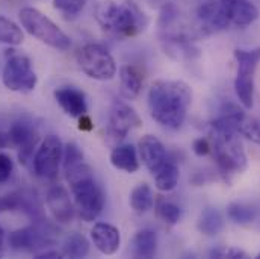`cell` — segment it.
<instances>
[{"label": "cell", "mask_w": 260, "mask_h": 259, "mask_svg": "<svg viewBox=\"0 0 260 259\" xmlns=\"http://www.w3.org/2000/svg\"><path fill=\"white\" fill-rule=\"evenodd\" d=\"M227 217L236 224H250L256 220L257 211L251 205L245 203H230L227 206Z\"/></svg>", "instance_id": "obj_27"}, {"label": "cell", "mask_w": 260, "mask_h": 259, "mask_svg": "<svg viewBox=\"0 0 260 259\" xmlns=\"http://www.w3.org/2000/svg\"><path fill=\"white\" fill-rule=\"evenodd\" d=\"M209 256L210 258H219V259H247L248 255L241 250V249H236V247H216L213 250L209 252Z\"/></svg>", "instance_id": "obj_33"}, {"label": "cell", "mask_w": 260, "mask_h": 259, "mask_svg": "<svg viewBox=\"0 0 260 259\" xmlns=\"http://www.w3.org/2000/svg\"><path fill=\"white\" fill-rule=\"evenodd\" d=\"M79 129L86 130V132L92 129V122H91V119L88 117V114H85V116L79 117Z\"/></svg>", "instance_id": "obj_38"}, {"label": "cell", "mask_w": 260, "mask_h": 259, "mask_svg": "<svg viewBox=\"0 0 260 259\" xmlns=\"http://www.w3.org/2000/svg\"><path fill=\"white\" fill-rule=\"evenodd\" d=\"M91 240L95 249L106 256L115 255L121 246V235L118 227L109 223H95L91 229Z\"/></svg>", "instance_id": "obj_15"}, {"label": "cell", "mask_w": 260, "mask_h": 259, "mask_svg": "<svg viewBox=\"0 0 260 259\" xmlns=\"http://www.w3.org/2000/svg\"><path fill=\"white\" fill-rule=\"evenodd\" d=\"M139 156L150 173H156L168 159L167 149L159 138L154 135H144L138 144Z\"/></svg>", "instance_id": "obj_14"}, {"label": "cell", "mask_w": 260, "mask_h": 259, "mask_svg": "<svg viewBox=\"0 0 260 259\" xmlns=\"http://www.w3.org/2000/svg\"><path fill=\"white\" fill-rule=\"evenodd\" d=\"M230 24L245 27L259 18V9L250 0H219Z\"/></svg>", "instance_id": "obj_18"}, {"label": "cell", "mask_w": 260, "mask_h": 259, "mask_svg": "<svg viewBox=\"0 0 260 259\" xmlns=\"http://www.w3.org/2000/svg\"><path fill=\"white\" fill-rule=\"evenodd\" d=\"M24 40L21 27L15 24L12 20L0 15V43L9 44V46H18Z\"/></svg>", "instance_id": "obj_28"}, {"label": "cell", "mask_w": 260, "mask_h": 259, "mask_svg": "<svg viewBox=\"0 0 260 259\" xmlns=\"http://www.w3.org/2000/svg\"><path fill=\"white\" fill-rule=\"evenodd\" d=\"M62 253L65 258H85L89 253V243L80 234H71L65 238L62 244Z\"/></svg>", "instance_id": "obj_26"}, {"label": "cell", "mask_w": 260, "mask_h": 259, "mask_svg": "<svg viewBox=\"0 0 260 259\" xmlns=\"http://www.w3.org/2000/svg\"><path fill=\"white\" fill-rule=\"evenodd\" d=\"M192 149H194V153L197 156H206L212 152V144L206 138H198L194 141Z\"/></svg>", "instance_id": "obj_36"}, {"label": "cell", "mask_w": 260, "mask_h": 259, "mask_svg": "<svg viewBox=\"0 0 260 259\" xmlns=\"http://www.w3.org/2000/svg\"><path fill=\"white\" fill-rule=\"evenodd\" d=\"M156 214H157V217L164 223H167L170 226L177 224L180 221V218H182V209H180V206H177L173 202H160L157 205V208H156Z\"/></svg>", "instance_id": "obj_29"}, {"label": "cell", "mask_w": 260, "mask_h": 259, "mask_svg": "<svg viewBox=\"0 0 260 259\" xmlns=\"http://www.w3.org/2000/svg\"><path fill=\"white\" fill-rule=\"evenodd\" d=\"M6 56L8 60L2 73L3 85L15 93L34 91L38 83V76L32 68L30 60L15 50H8Z\"/></svg>", "instance_id": "obj_7"}, {"label": "cell", "mask_w": 260, "mask_h": 259, "mask_svg": "<svg viewBox=\"0 0 260 259\" xmlns=\"http://www.w3.org/2000/svg\"><path fill=\"white\" fill-rule=\"evenodd\" d=\"M8 138L14 146L20 149L18 159L23 165H27L30 159L34 162V149L37 147V142L40 139V132L30 119L15 120L9 128Z\"/></svg>", "instance_id": "obj_11"}, {"label": "cell", "mask_w": 260, "mask_h": 259, "mask_svg": "<svg viewBox=\"0 0 260 259\" xmlns=\"http://www.w3.org/2000/svg\"><path fill=\"white\" fill-rule=\"evenodd\" d=\"M153 205H154V195L147 184H139L130 193V206L133 211L142 214V212L150 211Z\"/></svg>", "instance_id": "obj_25"}, {"label": "cell", "mask_w": 260, "mask_h": 259, "mask_svg": "<svg viewBox=\"0 0 260 259\" xmlns=\"http://www.w3.org/2000/svg\"><path fill=\"white\" fill-rule=\"evenodd\" d=\"M14 170V162L6 153H0V184L9 181Z\"/></svg>", "instance_id": "obj_35"}, {"label": "cell", "mask_w": 260, "mask_h": 259, "mask_svg": "<svg viewBox=\"0 0 260 259\" xmlns=\"http://www.w3.org/2000/svg\"><path fill=\"white\" fill-rule=\"evenodd\" d=\"M157 249V237L151 229H142L136 232L132 240V255L135 258L150 259L156 255Z\"/></svg>", "instance_id": "obj_21"}, {"label": "cell", "mask_w": 260, "mask_h": 259, "mask_svg": "<svg viewBox=\"0 0 260 259\" xmlns=\"http://www.w3.org/2000/svg\"><path fill=\"white\" fill-rule=\"evenodd\" d=\"M77 64L94 80H111L117 74L112 55L100 44H86L77 52Z\"/></svg>", "instance_id": "obj_8"}, {"label": "cell", "mask_w": 260, "mask_h": 259, "mask_svg": "<svg viewBox=\"0 0 260 259\" xmlns=\"http://www.w3.org/2000/svg\"><path fill=\"white\" fill-rule=\"evenodd\" d=\"M46 203H47L50 214L53 215V218L58 223L65 224V223H70L73 220L74 212H76V206L71 202L68 191L62 185H56L47 193Z\"/></svg>", "instance_id": "obj_16"}, {"label": "cell", "mask_w": 260, "mask_h": 259, "mask_svg": "<svg viewBox=\"0 0 260 259\" xmlns=\"http://www.w3.org/2000/svg\"><path fill=\"white\" fill-rule=\"evenodd\" d=\"M191 102V88L182 80H157L148 90L151 119L170 129H179L183 125Z\"/></svg>", "instance_id": "obj_1"}, {"label": "cell", "mask_w": 260, "mask_h": 259, "mask_svg": "<svg viewBox=\"0 0 260 259\" xmlns=\"http://www.w3.org/2000/svg\"><path fill=\"white\" fill-rule=\"evenodd\" d=\"M35 258L37 259H62L65 258V256L62 252H58V250H43V252L35 253Z\"/></svg>", "instance_id": "obj_37"}, {"label": "cell", "mask_w": 260, "mask_h": 259, "mask_svg": "<svg viewBox=\"0 0 260 259\" xmlns=\"http://www.w3.org/2000/svg\"><path fill=\"white\" fill-rule=\"evenodd\" d=\"M198 231L206 235V237H215L218 235L222 227H224V218L221 212L216 208H206L200 214L198 223H197Z\"/></svg>", "instance_id": "obj_24"}, {"label": "cell", "mask_w": 260, "mask_h": 259, "mask_svg": "<svg viewBox=\"0 0 260 259\" xmlns=\"http://www.w3.org/2000/svg\"><path fill=\"white\" fill-rule=\"evenodd\" d=\"M86 5V0H55L53 8L68 17L79 15Z\"/></svg>", "instance_id": "obj_30"}, {"label": "cell", "mask_w": 260, "mask_h": 259, "mask_svg": "<svg viewBox=\"0 0 260 259\" xmlns=\"http://www.w3.org/2000/svg\"><path fill=\"white\" fill-rule=\"evenodd\" d=\"M8 243L12 250L15 252H29L37 253L38 250H43L49 244H53L55 240L50 237V234L38 226H27L23 229H17L9 234Z\"/></svg>", "instance_id": "obj_13"}, {"label": "cell", "mask_w": 260, "mask_h": 259, "mask_svg": "<svg viewBox=\"0 0 260 259\" xmlns=\"http://www.w3.org/2000/svg\"><path fill=\"white\" fill-rule=\"evenodd\" d=\"M100 26L120 38H132L145 31L148 18L133 0L103 2L95 12Z\"/></svg>", "instance_id": "obj_2"}, {"label": "cell", "mask_w": 260, "mask_h": 259, "mask_svg": "<svg viewBox=\"0 0 260 259\" xmlns=\"http://www.w3.org/2000/svg\"><path fill=\"white\" fill-rule=\"evenodd\" d=\"M213 158L224 175H238L247 170L248 161L239 133L233 130L212 129Z\"/></svg>", "instance_id": "obj_4"}, {"label": "cell", "mask_w": 260, "mask_h": 259, "mask_svg": "<svg viewBox=\"0 0 260 259\" xmlns=\"http://www.w3.org/2000/svg\"><path fill=\"white\" fill-rule=\"evenodd\" d=\"M141 125V117L130 105L123 102H115L109 111L106 133L112 141H121L126 138L130 130L139 128Z\"/></svg>", "instance_id": "obj_12"}, {"label": "cell", "mask_w": 260, "mask_h": 259, "mask_svg": "<svg viewBox=\"0 0 260 259\" xmlns=\"http://www.w3.org/2000/svg\"><path fill=\"white\" fill-rule=\"evenodd\" d=\"M64 146L56 135H47L41 142L40 149L34 156L35 175L41 179L53 181L59 173V165L62 162Z\"/></svg>", "instance_id": "obj_10"}, {"label": "cell", "mask_w": 260, "mask_h": 259, "mask_svg": "<svg viewBox=\"0 0 260 259\" xmlns=\"http://www.w3.org/2000/svg\"><path fill=\"white\" fill-rule=\"evenodd\" d=\"M62 162H64V170L83 162V153L80 152V149L74 142H68L64 147Z\"/></svg>", "instance_id": "obj_31"}, {"label": "cell", "mask_w": 260, "mask_h": 259, "mask_svg": "<svg viewBox=\"0 0 260 259\" xmlns=\"http://www.w3.org/2000/svg\"><path fill=\"white\" fill-rule=\"evenodd\" d=\"M154 176V185L159 191H173L179 184V167L174 161L167 159V162L153 175Z\"/></svg>", "instance_id": "obj_23"}, {"label": "cell", "mask_w": 260, "mask_h": 259, "mask_svg": "<svg viewBox=\"0 0 260 259\" xmlns=\"http://www.w3.org/2000/svg\"><path fill=\"white\" fill-rule=\"evenodd\" d=\"M210 126L212 129L233 130L251 139L253 142L260 144V123L242 109H239V106L235 103H225L221 109L219 117H216L210 123Z\"/></svg>", "instance_id": "obj_9"}, {"label": "cell", "mask_w": 260, "mask_h": 259, "mask_svg": "<svg viewBox=\"0 0 260 259\" xmlns=\"http://www.w3.org/2000/svg\"><path fill=\"white\" fill-rule=\"evenodd\" d=\"M5 255V231L0 226V258Z\"/></svg>", "instance_id": "obj_39"}, {"label": "cell", "mask_w": 260, "mask_h": 259, "mask_svg": "<svg viewBox=\"0 0 260 259\" xmlns=\"http://www.w3.org/2000/svg\"><path fill=\"white\" fill-rule=\"evenodd\" d=\"M120 82H121V94L126 99H135L141 93L144 76L141 70L135 65H123L120 68Z\"/></svg>", "instance_id": "obj_22"}, {"label": "cell", "mask_w": 260, "mask_h": 259, "mask_svg": "<svg viewBox=\"0 0 260 259\" xmlns=\"http://www.w3.org/2000/svg\"><path fill=\"white\" fill-rule=\"evenodd\" d=\"M257 259H260V252H259V255H257Z\"/></svg>", "instance_id": "obj_41"}, {"label": "cell", "mask_w": 260, "mask_h": 259, "mask_svg": "<svg viewBox=\"0 0 260 259\" xmlns=\"http://www.w3.org/2000/svg\"><path fill=\"white\" fill-rule=\"evenodd\" d=\"M111 164L121 171L136 173L139 170V159L136 155V149L132 144H120L114 147L111 152Z\"/></svg>", "instance_id": "obj_20"}, {"label": "cell", "mask_w": 260, "mask_h": 259, "mask_svg": "<svg viewBox=\"0 0 260 259\" xmlns=\"http://www.w3.org/2000/svg\"><path fill=\"white\" fill-rule=\"evenodd\" d=\"M179 14H180V11H179V8L176 5L167 3L165 6H162L160 14H159V26L162 29L170 27L179 18Z\"/></svg>", "instance_id": "obj_32"}, {"label": "cell", "mask_w": 260, "mask_h": 259, "mask_svg": "<svg viewBox=\"0 0 260 259\" xmlns=\"http://www.w3.org/2000/svg\"><path fill=\"white\" fill-rule=\"evenodd\" d=\"M55 99L67 116L79 119L88 112L85 94L74 87H62L55 91Z\"/></svg>", "instance_id": "obj_19"}, {"label": "cell", "mask_w": 260, "mask_h": 259, "mask_svg": "<svg viewBox=\"0 0 260 259\" xmlns=\"http://www.w3.org/2000/svg\"><path fill=\"white\" fill-rule=\"evenodd\" d=\"M18 17L26 32L40 40L41 43L58 50H68L71 47L70 37L41 11L27 6L20 11Z\"/></svg>", "instance_id": "obj_5"}, {"label": "cell", "mask_w": 260, "mask_h": 259, "mask_svg": "<svg viewBox=\"0 0 260 259\" xmlns=\"http://www.w3.org/2000/svg\"><path fill=\"white\" fill-rule=\"evenodd\" d=\"M238 63V73L235 79V91L244 108L251 109L254 103V77L260 63V47L236 49L233 52Z\"/></svg>", "instance_id": "obj_6"}, {"label": "cell", "mask_w": 260, "mask_h": 259, "mask_svg": "<svg viewBox=\"0 0 260 259\" xmlns=\"http://www.w3.org/2000/svg\"><path fill=\"white\" fill-rule=\"evenodd\" d=\"M197 18H198L201 27L206 29L207 32L222 31L230 24L227 14L219 0L218 2L209 0V2L201 3L197 8Z\"/></svg>", "instance_id": "obj_17"}, {"label": "cell", "mask_w": 260, "mask_h": 259, "mask_svg": "<svg viewBox=\"0 0 260 259\" xmlns=\"http://www.w3.org/2000/svg\"><path fill=\"white\" fill-rule=\"evenodd\" d=\"M8 142H9L8 135H5V133H2V132H0V147H6V146H8Z\"/></svg>", "instance_id": "obj_40"}, {"label": "cell", "mask_w": 260, "mask_h": 259, "mask_svg": "<svg viewBox=\"0 0 260 259\" xmlns=\"http://www.w3.org/2000/svg\"><path fill=\"white\" fill-rule=\"evenodd\" d=\"M26 208L27 205L24 203V195L20 193H14V194H8L0 197V212L3 211H14L17 208Z\"/></svg>", "instance_id": "obj_34"}, {"label": "cell", "mask_w": 260, "mask_h": 259, "mask_svg": "<svg viewBox=\"0 0 260 259\" xmlns=\"http://www.w3.org/2000/svg\"><path fill=\"white\" fill-rule=\"evenodd\" d=\"M65 176L74 197V206L83 221H94L103 211L105 194L94 179L89 165L80 162L65 170Z\"/></svg>", "instance_id": "obj_3"}]
</instances>
